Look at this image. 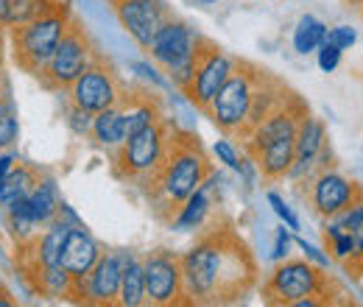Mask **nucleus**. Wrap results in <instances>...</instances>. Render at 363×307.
<instances>
[{"label":"nucleus","mask_w":363,"mask_h":307,"mask_svg":"<svg viewBox=\"0 0 363 307\" xmlns=\"http://www.w3.org/2000/svg\"><path fill=\"white\" fill-rule=\"evenodd\" d=\"M187 305H235L243 302L260 279V265L246 240L232 226L207 229L179 255Z\"/></svg>","instance_id":"1"},{"label":"nucleus","mask_w":363,"mask_h":307,"mask_svg":"<svg viewBox=\"0 0 363 307\" xmlns=\"http://www.w3.org/2000/svg\"><path fill=\"white\" fill-rule=\"evenodd\" d=\"M216 165L210 162L201 140L193 132H184L174 123L171 140H168V154L160 165V171L151 176L140 190L145 201L151 204L154 216L160 221H171V216L179 210V204L196 190L201 182L210 176Z\"/></svg>","instance_id":"2"},{"label":"nucleus","mask_w":363,"mask_h":307,"mask_svg":"<svg viewBox=\"0 0 363 307\" xmlns=\"http://www.w3.org/2000/svg\"><path fill=\"white\" fill-rule=\"evenodd\" d=\"M341 285L327 274V268H318L311 260H279L274 271L263 282V296L272 305H294L299 299L313 296L321 305H335L341 296Z\"/></svg>","instance_id":"3"},{"label":"nucleus","mask_w":363,"mask_h":307,"mask_svg":"<svg viewBox=\"0 0 363 307\" xmlns=\"http://www.w3.org/2000/svg\"><path fill=\"white\" fill-rule=\"evenodd\" d=\"M263 76H266L263 67H257L246 59H235V67L224 82V87L216 92V98L204 109V115L216 123L218 132L232 137V140H243L249 109H252L255 92L260 87Z\"/></svg>","instance_id":"4"},{"label":"nucleus","mask_w":363,"mask_h":307,"mask_svg":"<svg viewBox=\"0 0 363 307\" xmlns=\"http://www.w3.org/2000/svg\"><path fill=\"white\" fill-rule=\"evenodd\" d=\"M73 20V9L67 0H62L53 11H48L43 17L26 23V26H17V28H9V37H11V56L17 62V67L28 76H40L43 67L48 65L50 53L56 50V45L62 40V34L67 31Z\"/></svg>","instance_id":"5"},{"label":"nucleus","mask_w":363,"mask_h":307,"mask_svg":"<svg viewBox=\"0 0 363 307\" xmlns=\"http://www.w3.org/2000/svg\"><path fill=\"white\" fill-rule=\"evenodd\" d=\"M174 121L165 115L162 121L145 126L143 132L132 134L123 140V145L112 154V171L118 179L143 187L151 176L160 171L165 154H168V140H171Z\"/></svg>","instance_id":"6"},{"label":"nucleus","mask_w":363,"mask_h":307,"mask_svg":"<svg viewBox=\"0 0 363 307\" xmlns=\"http://www.w3.org/2000/svg\"><path fill=\"white\" fill-rule=\"evenodd\" d=\"M98 56L95 45H92L90 34L82 28V23L73 17L67 31L62 34V40L56 45V50L50 53L48 65L43 67V73L37 76L40 84L50 92H65L70 87L90 65L92 59Z\"/></svg>","instance_id":"7"},{"label":"nucleus","mask_w":363,"mask_h":307,"mask_svg":"<svg viewBox=\"0 0 363 307\" xmlns=\"http://www.w3.org/2000/svg\"><path fill=\"white\" fill-rule=\"evenodd\" d=\"M123 89H126V84L121 82L118 70L98 53L87 65V70L65 89V95H67V104L95 115V112H101L106 106H115L121 101Z\"/></svg>","instance_id":"8"},{"label":"nucleus","mask_w":363,"mask_h":307,"mask_svg":"<svg viewBox=\"0 0 363 307\" xmlns=\"http://www.w3.org/2000/svg\"><path fill=\"white\" fill-rule=\"evenodd\" d=\"M235 67V56H229L221 45H216L213 40L201 37L199 50H196V70H193V79L187 89L182 92L196 109H207L210 101L216 98V92L224 87V82L229 79Z\"/></svg>","instance_id":"9"},{"label":"nucleus","mask_w":363,"mask_h":307,"mask_svg":"<svg viewBox=\"0 0 363 307\" xmlns=\"http://www.w3.org/2000/svg\"><path fill=\"white\" fill-rule=\"evenodd\" d=\"M140 263H143V282H145V305H154V307L187 305L179 255H174L168 249H154Z\"/></svg>","instance_id":"10"},{"label":"nucleus","mask_w":363,"mask_h":307,"mask_svg":"<svg viewBox=\"0 0 363 307\" xmlns=\"http://www.w3.org/2000/svg\"><path fill=\"white\" fill-rule=\"evenodd\" d=\"M305 182H308V204L324 221L344 213L350 204L361 201V184L338 174L335 168H321Z\"/></svg>","instance_id":"11"},{"label":"nucleus","mask_w":363,"mask_h":307,"mask_svg":"<svg viewBox=\"0 0 363 307\" xmlns=\"http://www.w3.org/2000/svg\"><path fill=\"white\" fill-rule=\"evenodd\" d=\"M126 255L129 252H104L98 263L90 268V274L76 279L70 299L84 305H118V288H121Z\"/></svg>","instance_id":"12"},{"label":"nucleus","mask_w":363,"mask_h":307,"mask_svg":"<svg viewBox=\"0 0 363 307\" xmlns=\"http://www.w3.org/2000/svg\"><path fill=\"white\" fill-rule=\"evenodd\" d=\"M199 43H201V34L193 31L187 23H182L177 17H168L151 37V43L145 48L148 59L165 73L171 67H177L182 62L193 59L196 50H199Z\"/></svg>","instance_id":"13"},{"label":"nucleus","mask_w":363,"mask_h":307,"mask_svg":"<svg viewBox=\"0 0 363 307\" xmlns=\"http://www.w3.org/2000/svg\"><path fill=\"white\" fill-rule=\"evenodd\" d=\"M121 26L129 31V37L135 40L143 50L148 48L154 31L171 17V6L168 0H109Z\"/></svg>","instance_id":"14"},{"label":"nucleus","mask_w":363,"mask_h":307,"mask_svg":"<svg viewBox=\"0 0 363 307\" xmlns=\"http://www.w3.org/2000/svg\"><path fill=\"white\" fill-rule=\"evenodd\" d=\"M324 143H327V129H324V123L313 118L311 112L302 118V123H299V129H296V140H294V162H291V171L285 179H291V182H305L308 176L316 171V160L318 154H321V148H324Z\"/></svg>","instance_id":"15"},{"label":"nucleus","mask_w":363,"mask_h":307,"mask_svg":"<svg viewBox=\"0 0 363 307\" xmlns=\"http://www.w3.org/2000/svg\"><path fill=\"white\" fill-rule=\"evenodd\" d=\"M118 106H121V115H123L126 137L143 132L145 126H151V123L165 118L162 98L151 87H126L121 101H118Z\"/></svg>","instance_id":"16"},{"label":"nucleus","mask_w":363,"mask_h":307,"mask_svg":"<svg viewBox=\"0 0 363 307\" xmlns=\"http://www.w3.org/2000/svg\"><path fill=\"white\" fill-rule=\"evenodd\" d=\"M104 255V246L92 238V232L82 223V226H70L67 229V238H65V246H62V257H59V265L82 279L84 274H90V268L98 263V257Z\"/></svg>","instance_id":"17"},{"label":"nucleus","mask_w":363,"mask_h":307,"mask_svg":"<svg viewBox=\"0 0 363 307\" xmlns=\"http://www.w3.org/2000/svg\"><path fill=\"white\" fill-rule=\"evenodd\" d=\"M210 213H213V199H210V190L201 184V187H196V190L182 201L179 210L168 221V226L177 229V232H196V229H204Z\"/></svg>","instance_id":"18"},{"label":"nucleus","mask_w":363,"mask_h":307,"mask_svg":"<svg viewBox=\"0 0 363 307\" xmlns=\"http://www.w3.org/2000/svg\"><path fill=\"white\" fill-rule=\"evenodd\" d=\"M26 204H28L31 218L37 221L40 226H45V223H50V221L56 218L59 204H62V193H59V182H56V176L53 174L40 176V182H37L34 190L28 193Z\"/></svg>","instance_id":"19"},{"label":"nucleus","mask_w":363,"mask_h":307,"mask_svg":"<svg viewBox=\"0 0 363 307\" xmlns=\"http://www.w3.org/2000/svg\"><path fill=\"white\" fill-rule=\"evenodd\" d=\"M90 137L95 140L98 148H106L109 154H115L123 140H126V129H123V115H121V106H106L101 112L92 115V126Z\"/></svg>","instance_id":"20"},{"label":"nucleus","mask_w":363,"mask_h":307,"mask_svg":"<svg viewBox=\"0 0 363 307\" xmlns=\"http://www.w3.org/2000/svg\"><path fill=\"white\" fill-rule=\"evenodd\" d=\"M40 176H43L40 168L17 160V165L11 168V174L6 176V182L0 184V210L11 207L20 199H28V193L34 190V184L40 182Z\"/></svg>","instance_id":"21"},{"label":"nucleus","mask_w":363,"mask_h":307,"mask_svg":"<svg viewBox=\"0 0 363 307\" xmlns=\"http://www.w3.org/2000/svg\"><path fill=\"white\" fill-rule=\"evenodd\" d=\"M118 305L121 307H140L145 305V282H143V263L135 252L126 255L123 274H121V288H118Z\"/></svg>","instance_id":"22"},{"label":"nucleus","mask_w":363,"mask_h":307,"mask_svg":"<svg viewBox=\"0 0 363 307\" xmlns=\"http://www.w3.org/2000/svg\"><path fill=\"white\" fill-rule=\"evenodd\" d=\"M62 0H6V11H3V26L6 28H17L26 26L37 17H43L48 11H53Z\"/></svg>","instance_id":"23"},{"label":"nucleus","mask_w":363,"mask_h":307,"mask_svg":"<svg viewBox=\"0 0 363 307\" xmlns=\"http://www.w3.org/2000/svg\"><path fill=\"white\" fill-rule=\"evenodd\" d=\"M327 23H321L313 14H302L296 28H294V37H291V45L299 56H308V53H316V48L324 43L327 37Z\"/></svg>","instance_id":"24"},{"label":"nucleus","mask_w":363,"mask_h":307,"mask_svg":"<svg viewBox=\"0 0 363 307\" xmlns=\"http://www.w3.org/2000/svg\"><path fill=\"white\" fill-rule=\"evenodd\" d=\"M327 243H330V252H333L335 260H341V263H352V260H355V265H361L363 232H358V235H352V232H341V235L330 238Z\"/></svg>","instance_id":"25"},{"label":"nucleus","mask_w":363,"mask_h":307,"mask_svg":"<svg viewBox=\"0 0 363 307\" xmlns=\"http://www.w3.org/2000/svg\"><path fill=\"white\" fill-rule=\"evenodd\" d=\"M129 70L137 73L143 82H148L154 89H171L165 73H160V67H157L151 59H132V62H129Z\"/></svg>","instance_id":"26"},{"label":"nucleus","mask_w":363,"mask_h":307,"mask_svg":"<svg viewBox=\"0 0 363 307\" xmlns=\"http://www.w3.org/2000/svg\"><path fill=\"white\" fill-rule=\"evenodd\" d=\"M213 154L218 157V162H224L229 171H238L240 168V151H238V145L232 143V137H221V140H216V145H213Z\"/></svg>","instance_id":"27"},{"label":"nucleus","mask_w":363,"mask_h":307,"mask_svg":"<svg viewBox=\"0 0 363 307\" xmlns=\"http://www.w3.org/2000/svg\"><path fill=\"white\" fill-rule=\"evenodd\" d=\"M65 123H67V129L76 134V137H90L92 115L90 112H84V109H79V106H73V104H67Z\"/></svg>","instance_id":"28"},{"label":"nucleus","mask_w":363,"mask_h":307,"mask_svg":"<svg viewBox=\"0 0 363 307\" xmlns=\"http://www.w3.org/2000/svg\"><path fill=\"white\" fill-rule=\"evenodd\" d=\"M341 56H344V50L335 48L333 43H327V40L316 48V62L321 67V73H335L338 65H341Z\"/></svg>","instance_id":"29"},{"label":"nucleus","mask_w":363,"mask_h":307,"mask_svg":"<svg viewBox=\"0 0 363 307\" xmlns=\"http://www.w3.org/2000/svg\"><path fill=\"white\" fill-rule=\"evenodd\" d=\"M266 199H269V204H272L274 216L282 221V223H285L291 232H296V229H299V218H296V213H294V210L285 204V199H282L277 190H269V196H266Z\"/></svg>","instance_id":"30"},{"label":"nucleus","mask_w":363,"mask_h":307,"mask_svg":"<svg viewBox=\"0 0 363 307\" xmlns=\"http://www.w3.org/2000/svg\"><path fill=\"white\" fill-rule=\"evenodd\" d=\"M324 40L333 43L335 48H341V50H350V48L358 45V31L352 26H335V28H327Z\"/></svg>","instance_id":"31"},{"label":"nucleus","mask_w":363,"mask_h":307,"mask_svg":"<svg viewBox=\"0 0 363 307\" xmlns=\"http://www.w3.org/2000/svg\"><path fill=\"white\" fill-rule=\"evenodd\" d=\"M335 218H338V223H341V229H344V232L358 235V232H363V204L361 201L350 204V207H347L344 213H338Z\"/></svg>","instance_id":"32"},{"label":"nucleus","mask_w":363,"mask_h":307,"mask_svg":"<svg viewBox=\"0 0 363 307\" xmlns=\"http://www.w3.org/2000/svg\"><path fill=\"white\" fill-rule=\"evenodd\" d=\"M17 137H20V123H17V115L11 109V112L0 115V148H11L17 143Z\"/></svg>","instance_id":"33"},{"label":"nucleus","mask_w":363,"mask_h":307,"mask_svg":"<svg viewBox=\"0 0 363 307\" xmlns=\"http://www.w3.org/2000/svg\"><path fill=\"white\" fill-rule=\"evenodd\" d=\"M291 246H294V235H291V229H288V226H279V229H277V238H274V252H272L274 263L285 260V257L291 255Z\"/></svg>","instance_id":"34"},{"label":"nucleus","mask_w":363,"mask_h":307,"mask_svg":"<svg viewBox=\"0 0 363 307\" xmlns=\"http://www.w3.org/2000/svg\"><path fill=\"white\" fill-rule=\"evenodd\" d=\"M294 243H296V246L302 249L305 260H311V263L318 265V268H330V263H333V260H330V255H324V252H321L318 246H313V243H308L305 238H296Z\"/></svg>","instance_id":"35"},{"label":"nucleus","mask_w":363,"mask_h":307,"mask_svg":"<svg viewBox=\"0 0 363 307\" xmlns=\"http://www.w3.org/2000/svg\"><path fill=\"white\" fill-rule=\"evenodd\" d=\"M17 160H20V154L14 151V145L11 148H0V184L6 182V176L11 174V168L17 165Z\"/></svg>","instance_id":"36"},{"label":"nucleus","mask_w":363,"mask_h":307,"mask_svg":"<svg viewBox=\"0 0 363 307\" xmlns=\"http://www.w3.org/2000/svg\"><path fill=\"white\" fill-rule=\"evenodd\" d=\"M56 218H62L65 223H70V226H82V223H84V221L79 218V213H76V210H73L67 201H62V204H59V213H56Z\"/></svg>","instance_id":"37"},{"label":"nucleus","mask_w":363,"mask_h":307,"mask_svg":"<svg viewBox=\"0 0 363 307\" xmlns=\"http://www.w3.org/2000/svg\"><path fill=\"white\" fill-rule=\"evenodd\" d=\"M9 92V76H6V65H3V48H0V95Z\"/></svg>","instance_id":"38"},{"label":"nucleus","mask_w":363,"mask_h":307,"mask_svg":"<svg viewBox=\"0 0 363 307\" xmlns=\"http://www.w3.org/2000/svg\"><path fill=\"white\" fill-rule=\"evenodd\" d=\"M11 109H14V104H11L9 92H3V95H0V115H6V112H11Z\"/></svg>","instance_id":"39"},{"label":"nucleus","mask_w":363,"mask_h":307,"mask_svg":"<svg viewBox=\"0 0 363 307\" xmlns=\"http://www.w3.org/2000/svg\"><path fill=\"white\" fill-rule=\"evenodd\" d=\"M0 307H14V299L6 291H0Z\"/></svg>","instance_id":"40"},{"label":"nucleus","mask_w":363,"mask_h":307,"mask_svg":"<svg viewBox=\"0 0 363 307\" xmlns=\"http://www.w3.org/2000/svg\"><path fill=\"white\" fill-rule=\"evenodd\" d=\"M3 11H6V0H0V23H3Z\"/></svg>","instance_id":"41"},{"label":"nucleus","mask_w":363,"mask_h":307,"mask_svg":"<svg viewBox=\"0 0 363 307\" xmlns=\"http://www.w3.org/2000/svg\"><path fill=\"white\" fill-rule=\"evenodd\" d=\"M3 34H6V26L0 23V48H3Z\"/></svg>","instance_id":"42"},{"label":"nucleus","mask_w":363,"mask_h":307,"mask_svg":"<svg viewBox=\"0 0 363 307\" xmlns=\"http://www.w3.org/2000/svg\"><path fill=\"white\" fill-rule=\"evenodd\" d=\"M199 3H204V6H210V3H218V0H199Z\"/></svg>","instance_id":"43"},{"label":"nucleus","mask_w":363,"mask_h":307,"mask_svg":"<svg viewBox=\"0 0 363 307\" xmlns=\"http://www.w3.org/2000/svg\"><path fill=\"white\" fill-rule=\"evenodd\" d=\"M0 291H6V288H3V279H0Z\"/></svg>","instance_id":"44"}]
</instances>
